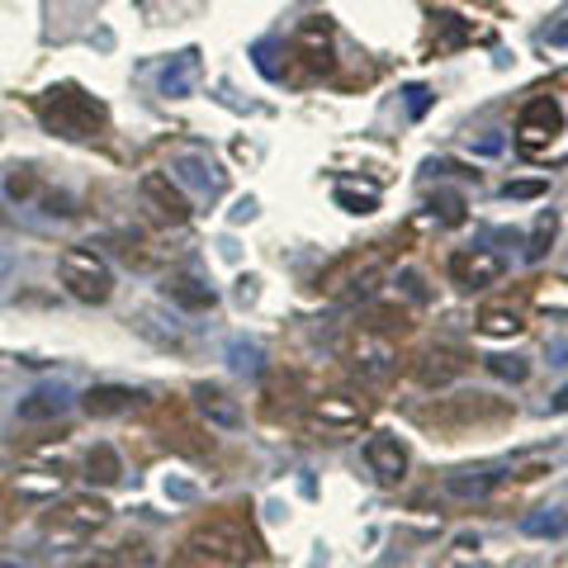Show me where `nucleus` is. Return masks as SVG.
I'll list each match as a JSON object with an SVG mask.
<instances>
[{
  "label": "nucleus",
  "instance_id": "c85d7f7f",
  "mask_svg": "<svg viewBox=\"0 0 568 568\" xmlns=\"http://www.w3.org/2000/svg\"><path fill=\"white\" fill-rule=\"evenodd\" d=\"M549 407H555V413H568V388H559V398L549 403Z\"/></svg>",
  "mask_w": 568,
  "mask_h": 568
},
{
  "label": "nucleus",
  "instance_id": "b1692460",
  "mask_svg": "<svg viewBox=\"0 0 568 568\" xmlns=\"http://www.w3.org/2000/svg\"><path fill=\"white\" fill-rule=\"evenodd\" d=\"M440 219L459 223V219H465V200H459V194H440Z\"/></svg>",
  "mask_w": 568,
  "mask_h": 568
},
{
  "label": "nucleus",
  "instance_id": "f03ea898",
  "mask_svg": "<svg viewBox=\"0 0 568 568\" xmlns=\"http://www.w3.org/2000/svg\"><path fill=\"white\" fill-rule=\"evenodd\" d=\"M33 110H39L43 129L62 138H95L104 129V104L95 95H85L81 85H52V91L33 100Z\"/></svg>",
  "mask_w": 568,
  "mask_h": 568
},
{
  "label": "nucleus",
  "instance_id": "cd10ccee",
  "mask_svg": "<svg viewBox=\"0 0 568 568\" xmlns=\"http://www.w3.org/2000/svg\"><path fill=\"white\" fill-rule=\"evenodd\" d=\"M549 43H559V48H568V24H555V29H549Z\"/></svg>",
  "mask_w": 568,
  "mask_h": 568
},
{
  "label": "nucleus",
  "instance_id": "a878e982",
  "mask_svg": "<svg viewBox=\"0 0 568 568\" xmlns=\"http://www.w3.org/2000/svg\"><path fill=\"white\" fill-rule=\"evenodd\" d=\"M407 110H413V114L426 110V91H422V85H413V91H407Z\"/></svg>",
  "mask_w": 568,
  "mask_h": 568
},
{
  "label": "nucleus",
  "instance_id": "9d476101",
  "mask_svg": "<svg viewBox=\"0 0 568 568\" xmlns=\"http://www.w3.org/2000/svg\"><path fill=\"white\" fill-rule=\"evenodd\" d=\"M162 290H166L171 304H175V308H185V313H204V308H213V298H219L204 280H194V275H171Z\"/></svg>",
  "mask_w": 568,
  "mask_h": 568
},
{
  "label": "nucleus",
  "instance_id": "20e7f679",
  "mask_svg": "<svg viewBox=\"0 0 568 568\" xmlns=\"http://www.w3.org/2000/svg\"><path fill=\"white\" fill-rule=\"evenodd\" d=\"M104 521H110V503L95 497V493H81V497H67V503L52 511L48 526H43V536L52 545H85Z\"/></svg>",
  "mask_w": 568,
  "mask_h": 568
},
{
  "label": "nucleus",
  "instance_id": "a211bd4d",
  "mask_svg": "<svg viewBox=\"0 0 568 568\" xmlns=\"http://www.w3.org/2000/svg\"><path fill=\"white\" fill-rule=\"evenodd\" d=\"M521 530H526V536H564V530H568V517H564V511H555V507H540L536 517H526V521H521Z\"/></svg>",
  "mask_w": 568,
  "mask_h": 568
},
{
  "label": "nucleus",
  "instance_id": "bb28decb",
  "mask_svg": "<svg viewBox=\"0 0 568 568\" xmlns=\"http://www.w3.org/2000/svg\"><path fill=\"white\" fill-rule=\"evenodd\" d=\"M77 568H114V555H91V559H81Z\"/></svg>",
  "mask_w": 568,
  "mask_h": 568
},
{
  "label": "nucleus",
  "instance_id": "1a4fd4ad",
  "mask_svg": "<svg viewBox=\"0 0 568 568\" xmlns=\"http://www.w3.org/2000/svg\"><path fill=\"white\" fill-rule=\"evenodd\" d=\"M81 407H85L91 417H119V413H133L138 394H133L129 384H95L91 394L81 398Z\"/></svg>",
  "mask_w": 568,
  "mask_h": 568
},
{
  "label": "nucleus",
  "instance_id": "6ab92c4d",
  "mask_svg": "<svg viewBox=\"0 0 568 568\" xmlns=\"http://www.w3.org/2000/svg\"><path fill=\"white\" fill-rule=\"evenodd\" d=\"M555 227H559V219H555V213H545V219L536 223V233H530V246H526V261H540V256L549 252V242H555Z\"/></svg>",
  "mask_w": 568,
  "mask_h": 568
},
{
  "label": "nucleus",
  "instance_id": "c756f323",
  "mask_svg": "<svg viewBox=\"0 0 568 568\" xmlns=\"http://www.w3.org/2000/svg\"><path fill=\"white\" fill-rule=\"evenodd\" d=\"M0 568H20V564H14V559H6V555H0Z\"/></svg>",
  "mask_w": 568,
  "mask_h": 568
},
{
  "label": "nucleus",
  "instance_id": "ddd939ff",
  "mask_svg": "<svg viewBox=\"0 0 568 568\" xmlns=\"http://www.w3.org/2000/svg\"><path fill=\"white\" fill-rule=\"evenodd\" d=\"M503 469H459V474H450L446 478V493H455V497H484V493H493L497 484H503Z\"/></svg>",
  "mask_w": 568,
  "mask_h": 568
},
{
  "label": "nucleus",
  "instance_id": "f8f14e48",
  "mask_svg": "<svg viewBox=\"0 0 568 568\" xmlns=\"http://www.w3.org/2000/svg\"><path fill=\"white\" fill-rule=\"evenodd\" d=\"M317 422L323 426H361L365 422V403L346 398V394H327L323 403H317Z\"/></svg>",
  "mask_w": 568,
  "mask_h": 568
},
{
  "label": "nucleus",
  "instance_id": "dca6fc26",
  "mask_svg": "<svg viewBox=\"0 0 568 568\" xmlns=\"http://www.w3.org/2000/svg\"><path fill=\"white\" fill-rule=\"evenodd\" d=\"M62 407H67V398L62 394H33V398H24L20 403V422H48V417H62Z\"/></svg>",
  "mask_w": 568,
  "mask_h": 568
},
{
  "label": "nucleus",
  "instance_id": "393cba45",
  "mask_svg": "<svg viewBox=\"0 0 568 568\" xmlns=\"http://www.w3.org/2000/svg\"><path fill=\"white\" fill-rule=\"evenodd\" d=\"M540 190H545V181H521V185H507L503 194H507V200H536Z\"/></svg>",
  "mask_w": 568,
  "mask_h": 568
},
{
  "label": "nucleus",
  "instance_id": "f257e3e1",
  "mask_svg": "<svg viewBox=\"0 0 568 568\" xmlns=\"http://www.w3.org/2000/svg\"><path fill=\"white\" fill-rule=\"evenodd\" d=\"M261 555V540L246 521H204L200 530H190L181 555L171 559V568H252Z\"/></svg>",
  "mask_w": 568,
  "mask_h": 568
},
{
  "label": "nucleus",
  "instance_id": "6e6552de",
  "mask_svg": "<svg viewBox=\"0 0 568 568\" xmlns=\"http://www.w3.org/2000/svg\"><path fill=\"white\" fill-rule=\"evenodd\" d=\"M365 465L375 469L384 484H403L407 478V446L398 436H369L365 440Z\"/></svg>",
  "mask_w": 568,
  "mask_h": 568
},
{
  "label": "nucleus",
  "instance_id": "aec40b11",
  "mask_svg": "<svg viewBox=\"0 0 568 568\" xmlns=\"http://www.w3.org/2000/svg\"><path fill=\"white\" fill-rule=\"evenodd\" d=\"M488 369H493L497 379H511V384H521V379L530 375V365L521 361V355H493V361H488Z\"/></svg>",
  "mask_w": 568,
  "mask_h": 568
},
{
  "label": "nucleus",
  "instance_id": "4468645a",
  "mask_svg": "<svg viewBox=\"0 0 568 568\" xmlns=\"http://www.w3.org/2000/svg\"><path fill=\"white\" fill-rule=\"evenodd\" d=\"M85 478H91V484H119L123 478V459H119V450L114 446H95L91 455H85Z\"/></svg>",
  "mask_w": 568,
  "mask_h": 568
},
{
  "label": "nucleus",
  "instance_id": "0eeeda50",
  "mask_svg": "<svg viewBox=\"0 0 568 568\" xmlns=\"http://www.w3.org/2000/svg\"><path fill=\"white\" fill-rule=\"evenodd\" d=\"M503 271H507V261L488 252V246H469V252H459L450 261V275H455V284H465V290H488V284L503 280Z\"/></svg>",
  "mask_w": 568,
  "mask_h": 568
},
{
  "label": "nucleus",
  "instance_id": "4be33fe9",
  "mask_svg": "<svg viewBox=\"0 0 568 568\" xmlns=\"http://www.w3.org/2000/svg\"><path fill=\"white\" fill-rule=\"evenodd\" d=\"M114 568H156V555H152V549L148 545H123L119 549V555H114Z\"/></svg>",
  "mask_w": 568,
  "mask_h": 568
},
{
  "label": "nucleus",
  "instance_id": "5701e85b",
  "mask_svg": "<svg viewBox=\"0 0 568 568\" xmlns=\"http://www.w3.org/2000/svg\"><path fill=\"white\" fill-rule=\"evenodd\" d=\"M336 204H342L346 213H375V190H365V194H351V190H336Z\"/></svg>",
  "mask_w": 568,
  "mask_h": 568
},
{
  "label": "nucleus",
  "instance_id": "9b49d317",
  "mask_svg": "<svg viewBox=\"0 0 568 568\" xmlns=\"http://www.w3.org/2000/svg\"><path fill=\"white\" fill-rule=\"evenodd\" d=\"M200 413L209 417V426H223V432H233V426H242V407H237V398H227L223 388H200Z\"/></svg>",
  "mask_w": 568,
  "mask_h": 568
},
{
  "label": "nucleus",
  "instance_id": "f3484780",
  "mask_svg": "<svg viewBox=\"0 0 568 568\" xmlns=\"http://www.w3.org/2000/svg\"><path fill=\"white\" fill-rule=\"evenodd\" d=\"M478 327H484L488 336H517L521 332V313L517 308H484Z\"/></svg>",
  "mask_w": 568,
  "mask_h": 568
},
{
  "label": "nucleus",
  "instance_id": "2eb2a0df",
  "mask_svg": "<svg viewBox=\"0 0 568 568\" xmlns=\"http://www.w3.org/2000/svg\"><path fill=\"white\" fill-rule=\"evenodd\" d=\"M459 369H465V361H459V351H432L426 361L417 365V375H422V384H446V379H455Z\"/></svg>",
  "mask_w": 568,
  "mask_h": 568
},
{
  "label": "nucleus",
  "instance_id": "412c9836",
  "mask_svg": "<svg viewBox=\"0 0 568 568\" xmlns=\"http://www.w3.org/2000/svg\"><path fill=\"white\" fill-rule=\"evenodd\" d=\"M190 77H194V58H190V52H185V58H181V67H166L162 71V85H166V95H185L190 91Z\"/></svg>",
  "mask_w": 568,
  "mask_h": 568
},
{
  "label": "nucleus",
  "instance_id": "423d86ee",
  "mask_svg": "<svg viewBox=\"0 0 568 568\" xmlns=\"http://www.w3.org/2000/svg\"><path fill=\"white\" fill-rule=\"evenodd\" d=\"M559 133H564V110H559V100H549V95L530 100L526 110H521V119H517V142H521L526 152L549 148Z\"/></svg>",
  "mask_w": 568,
  "mask_h": 568
},
{
  "label": "nucleus",
  "instance_id": "39448f33",
  "mask_svg": "<svg viewBox=\"0 0 568 568\" xmlns=\"http://www.w3.org/2000/svg\"><path fill=\"white\" fill-rule=\"evenodd\" d=\"M138 194H142V204H148L162 223H171V227L190 223V200H185V190L175 185L166 171H148V175H142V181H138Z\"/></svg>",
  "mask_w": 568,
  "mask_h": 568
},
{
  "label": "nucleus",
  "instance_id": "7ed1b4c3",
  "mask_svg": "<svg viewBox=\"0 0 568 568\" xmlns=\"http://www.w3.org/2000/svg\"><path fill=\"white\" fill-rule=\"evenodd\" d=\"M58 275H62V290L77 304H104L114 294V271L95 246H67L58 256Z\"/></svg>",
  "mask_w": 568,
  "mask_h": 568
}]
</instances>
